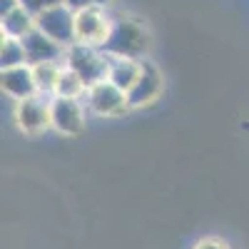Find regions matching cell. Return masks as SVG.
Returning <instances> with one entry per match:
<instances>
[{
	"mask_svg": "<svg viewBox=\"0 0 249 249\" xmlns=\"http://www.w3.org/2000/svg\"><path fill=\"white\" fill-rule=\"evenodd\" d=\"M30 68H33L37 95L55 97V90H57V82H60V75H62L65 62H40V65H30Z\"/></svg>",
	"mask_w": 249,
	"mask_h": 249,
	"instance_id": "13",
	"label": "cell"
},
{
	"mask_svg": "<svg viewBox=\"0 0 249 249\" xmlns=\"http://www.w3.org/2000/svg\"><path fill=\"white\" fill-rule=\"evenodd\" d=\"M15 124L20 132L30 137L53 130V97L33 95L28 100L15 102Z\"/></svg>",
	"mask_w": 249,
	"mask_h": 249,
	"instance_id": "3",
	"label": "cell"
},
{
	"mask_svg": "<svg viewBox=\"0 0 249 249\" xmlns=\"http://www.w3.org/2000/svg\"><path fill=\"white\" fill-rule=\"evenodd\" d=\"M88 92V85L82 82L72 70L62 68V75H60V82H57V90H55V97H72V100H82Z\"/></svg>",
	"mask_w": 249,
	"mask_h": 249,
	"instance_id": "15",
	"label": "cell"
},
{
	"mask_svg": "<svg viewBox=\"0 0 249 249\" xmlns=\"http://www.w3.org/2000/svg\"><path fill=\"white\" fill-rule=\"evenodd\" d=\"M35 25L40 33H45L50 40H55L57 45L62 48H70L77 43L75 37V13L65 5H55L50 10H45L43 15L35 18Z\"/></svg>",
	"mask_w": 249,
	"mask_h": 249,
	"instance_id": "6",
	"label": "cell"
},
{
	"mask_svg": "<svg viewBox=\"0 0 249 249\" xmlns=\"http://www.w3.org/2000/svg\"><path fill=\"white\" fill-rule=\"evenodd\" d=\"M23 45H25V53H28V65H40V62H65L68 48L57 45L55 40H50L37 28L30 35L23 37Z\"/></svg>",
	"mask_w": 249,
	"mask_h": 249,
	"instance_id": "9",
	"label": "cell"
},
{
	"mask_svg": "<svg viewBox=\"0 0 249 249\" xmlns=\"http://www.w3.org/2000/svg\"><path fill=\"white\" fill-rule=\"evenodd\" d=\"M0 88H3V92H5L8 97H13L15 102L37 95L35 77H33V68H30V65H23V68L0 70Z\"/></svg>",
	"mask_w": 249,
	"mask_h": 249,
	"instance_id": "10",
	"label": "cell"
},
{
	"mask_svg": "<svg viewBox=\"0 0 249 249\" xmlns=\"http://www.w3.org/2000/svg\"><path fill=\"white\" fill-rule=\"evenodd\" d=\"M35 18L25 10V8H10L8 13L0 15V33H3V37H15V40H23L25 35H30L35 30Z\"/></svg>",
	"mask_w": 249,
	"mask_h": 249,
	"instance_id": "12",
	"label": "cell"
},
{
	"mask_svg": "<svg viewBox=\"0 0 249 249\" xmlns=\"http://www.w3.org/2000/svg\"><path fill=\"white\" fill-rule=\"evenodd\" d=\"M112 30V13L102 8H85L75 13V37L82 45L102 48Z\"/></svg>",
	"mask_w": 249,
	"mask_h": 249,
	"instance_id": "5",
	"label": "cell"
},
{
	"mask_svg": "<svg viewBox=\"0 0 249 249\" xmlns=\"http://www.w3.org/2000/svg\"><path fill=\"white\" fill-rule=\"evenodd\" d=\"M162 90H164V80H162L160 68L155 65L152 60H144V62H142V75H140V80L135 82V88L127 92L130 107L137 110V107L152 105L155 100H160Z\"/></svg>",
	"mask_w": 249,
	"mask_h": 249,
	"instance_id": "8",
	"label": "cell"
},
{
	"mask_svg": "<svg viewBox=\"0 0 249 249\" xmlns=\"http://www.w3.org/2000/svg\"><path fill=\"white\" fill-rule=\"evenodd\" d=\"M62 5L70 8L72 13H80V10H85V8H92V0H62Z\"/></svg>",
	"mask_w": 249,
	"mask_h": 249,
	"instance_id": "18",
	"label": "cell"
},
{
	"mask_svg": "<svg viewBox=\"0 0 249 249\" xmlns=\"http://www.w3.org/2000/svg\"><path fill=\"white\" fill-rule=\"evenodd\" d=\"M82 102H85L88 112H92L97 117H120V115L132 110L130 100H127V92L115 88L110 80H102V82H97V85L88 88Z\"/></svg>",
	"mask_w": 249,
	"mask_h": 249,
	"instance_id": "4",
	"label": "cell"
},
{
	"mask_svg": "<svg viewBox=\"0 0 249 249\" xmlns=\"http://www.w3.org/2000/svg\"><path fill=\"white\" fill-rule=\"evenodd\" d=\"M142 62L144 60H130V57H110V72L107 80L122 92H130L135 82L142 75Z\"/></svg>",
	"mask_w": 249,
	"mask_h": 249,
	"instance_id": "11",
	"label": "cell"
},
{
	"mask_svg": "<svg viewBox=\"0 0 249 249\" xmlns=\"http://www.w3.org/2000/svg\"><path fill=\"white\" fill-rule=\"evenodd\" d=\"M92 5L95 8H102V10H110L115 5V0H92Z\"/></svg>",
	"mask_w": 249,
	"mask_h": 249,
	"instance_id": "19",
	"label": "cell"
},
{
	"mask_svg": "<svg viewBox=\"0 0 249 249\" xmlns=\"http://www.w3.org/2000/svg\"><path fill=\"white\" fill-rule=\"evenodd\" d=\"M192 249H230V244H227L224 239H219V237H204Z\"/></svg>",
	"mask_w": 249,
	"mask_h": 249,
	"instance_id": "17",
	"label": "cell"
},
{
	"mask_svg": "<svg viewBox=\"0 0 249 249\" xmlns=\"http://www.w3.org/2000/svg\"><path fill=\"white\" fill-rule=\"evenodd\" d=\"M23 65H28V53H25L23 40L3 37V43H0V70L23 68Z\"/></svg>",
	"mask_w": 249,
	"mask_h": 249,
	"instance_id": "14",
	"label": "cell"
},
{
	"mask_svg": "<svg viewBox=\"0 0 249 249\" xmlns=\"http://www.w3.org/2000/svg\"><path fill=\"white\" fill-rule=\"evenodd\" d=\"M88 120V107L82 100L72 97H53V130L65 135V137H77L85 130Z\"/></svg>",
	"mask_w": 249,
	"mask_h": 249,
	"instance_id": "7",
	"label": "cell"
},
{
	"mask_svg": "<svg viewBox=\"0 0 249 249\" xmlns=\"http://www.w3.org/2000/svg\"><path fill=\"white\" fill-rule=\"evenodd\" d=\"M60 3H62V0H18V5L25 8L33 18L43 15L45 10H50V8H55V5H60Z\"/></svg>",
	"mask_w": 249,
	"mask_h": 249,
	"instance_id": "16",
	"label": "cell"
},
{
	"mask_svg": "<svg viewBox=\"0 0 249 249\" xmlns=\"http://www.w3.org/2000/svg\"><path fill=\"white\" fill-rule=\"evenodd\" d=\"M65 68L72 70L88 88L97 85V82L107 80L110 72V55L102 48H92V45H82L75 43L68 48L65 53Z\"/></svg>",
	"mask_w": 249,
	"mask_h": 249,
	"instance_id": "2",
	"label": "cell"
},
{
	"mask_svg": "<svg viewBox=\"0 0 249 249\" xmlns=\"http://www.w3.org/2000/svg\"><path fill=\"white\" fill-rule=\"evenodd\" d=\"M102 50L110 57L147 60L152 50V33L144 25V20L137 15H130V13L112 15V30Z\"/></svg>",
	"mask_w": 249,
	"mask_h": 249,
	"instance_id": "1",
	"label": "cell"
}]
</instances>
